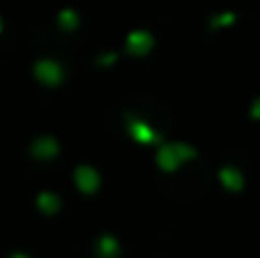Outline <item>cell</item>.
I'll use <instances>...</instances> for the list:
<instances>
[{
	"instance_id": "obj_2",
	"label": "cell",
	"mask_w": 260,
	"mask_h": 258,
	"mask_svg": "<svg viewBox=\"0 0 260 258\" xmlns=\"http://www.w3.org/2000/svg\"><path fill=\"white\" fill-rule=\"evenodd\" d=\"M10 258H28V256H23V253H13Z\"/></svg>"
},
{
	"instance_id": "obj_1",
	"label": "cell",
	"mask_w": 260,
	"mask_h": 258,
	"mask_svg": "<svg viewBox=\"0 0 260 258\" xmlns=\"http://www.w3.org/2000/svg\"><path fill=\"white\" fill-rule=\"evenodd\" d=\"M99 253H101V258H114L116 256V243L111 238H104L99 243Z\"/></svg>"
}]
</instances>
